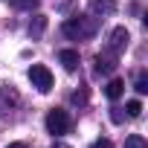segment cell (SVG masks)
<instances>
[{
    "label": "cell",
    "mask_w": 148,
    "mask_h": 148,
    "mask_svg": "<svg viewBox=\"0 0 148 148\" xmlns=\"http://www.w3.org/2000/svg\"><path fill=\"white\" fill-rule=\"evenodd\" d=\"M90 9H93L96 15H113V12H116V3H113V0H93Z\"/></svg>",
    "instance_id": "obj_8"
},
{
    "label": "cell",
    "mask_w": 148,
    "mask_h": 148,
    "mask_svg": "<svg viewBox=\"0 0 148 148\" xmlns=\"http://www.w3.org/2000/svg\"><path fill=\"white\" fill-rule=\"evenodd\" d=\"M52 148H70V145H64V142H55V145H52Z\"/></svg>",
    "instance_id": "obj_18"
},
{
    "label": "cell",
    "mask_w": 148,
    "mask_h": 148,
    "mask_svg": "<svg viewBox=\"0 0 148 148\" xmlns=\"http://www.w3.org/2000/svg\"><path fill=\"white\" fill-rule=\"evenodd\" d=\"M29 82H32V87H38L41 93H49V90H52V73H49V67L32 64V67H29Z\"/></svg>",
    "instance_id": "obj_3"
},
{
    "label": "cell",
    "mask_w": 148,
    "mask_h": 148,
    "mask_svg": "<svg viewBox=\"0 0 148 148\" xmlns=\"http://www.w3.org/2000/svg\"><path fill=\"white\" fill-rule=\"evenodd\" d=\"M128 41H131L128 29H125V26H116V29L110 32V41H108V49H110V55H119V52H125Z\"/></svg>",
    "instance_id": "obj_4"
},
{
    "label": "cell",
    "mask_w": 148,
    "mask_h": 148,
    "mask_svg": "<svg viewBox=\"0 0 148 148\" xmlns=\"http://www.w3.org/2000/svg\"><path fill=\"white\" fill-rule=\"evenodd\" d=\"M110 119H113V122H122V110H119V108H113V113H110Z\"/></svg>",
    "instance_id": "obj_15"
},
{
    "label": "cell",
    "mask_w": 148,
    "mask_h": 148,
    "mask_svg": "<svg viewBox=\"0 0 148 148\" xmlns=\"http://www.w3.org/2000/svg\"><path fill=\"white\" fill-rule=\"evenodd\" d=\"M6 148H29V145H26V142H9Z\"/></svg>",
    "instance_id": "obj_17"
},
{
    "label": "cell",
    "mask_w": 148,
    "mask_h": 148,
    "mask_svg": "<svg viewBox=\"0 0 148 148\" xmlns=\"http://www.w3.org/2000/svg\"><path fill=\"white\" fill-rule=\"evenodd\" d=\"M122 93H125V82H122V79H110L108 87H105V96H108L110 102H116Z\"/></svg>",
    "instance_id": "obj_7"
},
{
    "label": "cell",
    "mask_w": 148,
    "mask_h": 148,
    "mask_svg": "<svg viewBox=\"0 0 148 148\" xmlns=\"http://www.w3.org/2000/svg\"><path fill=\"white\" fill-rule=\"evenodd\" d=\"M44 29H47V18H44V15H35V18L29 21V35H32V38H41Z\"/></svg>",
    "instance_id": "obj_9"
},
{
    "label": "cell",
    "mask_w": 148,
    "mask_h": 148,
    "mask_svg": "<svg viewBox=\"0 0 148 148\" xmlns=\"http://www.w3.org/2000/svg\"><path fill=\"white\" fill-rule=\"evenodd\" d=\"M18 102H21V96H18L15 87H0V116L9 113V110H15Z\"/></svg>",
    "instance_id": "obj_5"
},
{
    "label": "cell",
    "mask_w": 148,
    "mask_h": 148,
    "mask_svg": "<svg viewBox=\"0 0 148 148\" xmlns=\"http://www.w3.org/2000/svg\"><path fill=\"white\" fill-rule=\"evenodd\" d=\"M70 128H73V119H70L67 110L52 108V110L47 113V131H49L52 136H64V134H70Z\"/></svg>",
    "instance_id": "obj_2"
},
{
    "label": "cell",
    "mask_w": 148,
    "mask_h": 148,
    "mask_svg": "<svg viewBox=\"0 0 148 148\" xmlns=\"http://www.w3.org/2000/svg\"><path fill=\"white\" fill-rule=\"evenodd\" d=\"M113 67H116L113 58H108V55H96V73H99V76H102V73H105V76H108V73H113Z\"/></svg>",
    "instance_id": "obj_10"
},
{
    "label": "cell",
    "mask_w": 148,
    "mask_h": 148,
    "mask_svg": "<svg viewBox=\"0 0 148 148\" xmlns=\"http://www.w3.org/2000/svg\"><path fill=\"white\" fill-rule=\"evenodd\" d=\"M58 61L64 64V70L73 73V70L79 67V52H76V49H61V52H58Z\"/></svg>",
    "instance_id": "obj_6"
},
{
    "label": "cell",
    "mask_w": 148,
    "mask_h": 148,
    "mask_svg": "<svg viewBox=\"0 0 148 148\" xmlns=\"http://www.w3.org/2000/svg\"><path fill=\"white\" fill-rule=\"evenodd\" d=\"M134 90H136V93H148V76H145V73H139V76H136Z\"/></svg>",
    "instance_id": "obj_14"
},
{
    "label": "cell",
    "mask_w": 148,
    "mask_h": 148,
    "mask_svg": "<svg viewBox=\"0 0 148 148\" xmlns=\"http://www.w3.org/2000/svg\"><path fill=\"white\" fill-rule=\"evenodd\" d=\"M15 9H23V12H35L38 9V0H12Z\"/></svg>",
    "instance_id": "obj_12"
},
{
    "label": "cell",
    "mask_w": 148,
    "mask_h": 148,
    "mask_svg": "<svg viewBox=\"0 0 148 148\" xmlns=\"http://www.w3.org/2000/svg\"><path fill=\"white\" fill-rule=\"evenodd\" d=\"M96 29H99V21H96V18H82V15L67 18V21L61 23V32H64L70 41H87V38L96 35Z\"/></svg>",
    "instance_id": "obj_1"
},
{
    "label": "cell",
    "mask_w": 148,
    "mask_h": 148,
    "mask_svg": "<svg viewBox=\"0 0 148 148\" xmlns=\"http://www.w3.org/2000/svg\"><path fill=\"white\" fill-rule=\"evenodd\" d=\"M125 148H148V142H145L142 134H131V136L125 139Z\"/></svg>",
    "instance_id": "obj_11"
},
{
    "label": "cell",
    "mask_w": 148,
    "mask_h": 148,
    "mask_svg": "<svg viewBox=\"0 0 148 148\" xmlns=\"http://www.w3.org/2000/svg\"><path fill=\"white\" fill-rule=\"evenodd\" d=\"M125 110H128V116H134V119H136V116L142 113V102H139V99H131V102L125 105Z\"/></svg>",
    "instance_id": "obj_13"
},
{
    "label": "cell",
    "mask_w": 148,
    "mask_h": 148,
    "mask_svg": "<svg viewBox=\"0 0 148 148\" xmlns=\"http://www.w3.org/2000/svg\"><path fill=\"white\" fill-rule=\"evenodd\" d=\"M93 148H113V145H110V142H108V139H99V142H96V145H93Z\"/></svg>",
    "instance_id": "obj_16"
}]
</instances>
